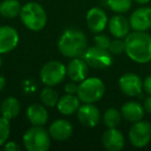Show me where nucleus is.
<instances>
[{"mask_svg": "<svg viewBox=\"0 0 151 151\" xmlns=\"http://www.w3.org/2000/svg\"><path fill=\"white\" fill-rule=\"evenodd\" d=\"M125 53L134 62L144 64L151 61V35L146 31H134L125 38Z\"/></svg>", "mask_w": 151, "mask_h": 151, "instance_id": "obj_1", "label": "nucleus"}, {"mask_svg": "<svg viewBox=\"0 0 151 151\" xmlns=\"http://www.w3.org/2000/svg\"><path fill=\"white\" fill-rule=\"evenodd\" d=\"M88 48L85 33L77 28H67L58 40V50L67 58L83 57Z\"/></svg>", "mask_w": 151, "mask_h": 151, "instance_id": "obj_2", "label": "nucleus"}, {"mask_svg": "<svg viewBox=\"0 0 151 151\" xmlns=\"http://www.w3.org/2000/svg\"><path fill=\"white\" fill-rule=\"evenodd\" d=\"M21 21L31 31H40L47 25V13L37 2H28L24 4L20 13Z\"/></svg>", "mask_w": 151, "mask_h": 151, "instance_id": "obj_3", "label": "nucleus"}, {"mask_svg": "<svg viewBox=\"0 0 151 151\" xmlns=\"http://www.w3.org/2000/svg\"><path fill=\"white\" fill-rule=\"evenodd\" d=\"M105 91V83L101 79L91 77L80 82L77 95L82 103L95 104L103 99Z\"/></svg>", "mask_w": 151, "mask_h": 151, "instance_id": "obj_4", "label": "nucleus"}, {"mask_svg": "<svg viewBox=\"0 0 151 151\" xmlns=\"http://www.w3.org/2000/svg\"><path fill=\"white\" fill-rule=\"evenodd\" d=\"M51 136L42 126H32L23 136V144L28 151H47L51 146Z\"/></svg>", "mask_w": 151, "mask_h": 151, "instance_id": "obj_5", "label": "nucleus"}, {"mask_svg": "<svg viewBox=\"0 0 151 151\" xmlns=\"http://www.w3.org/2000/svg\"><path fill=\"white\" fill-rule=\"evenodd\" d=\"M66 67L60 61H49L42 67L40 77L46 86L54 87L63 82L66 77Z\"/></svg>", "mask_w": 151, "mask_h": 151, "instance_id": "obj_6", "label": "nucleus"}, {"mask_svg": "<svg viewBox=\"0 0 151 151\" xmlns=\"http://www.w3.org/2000/svg\"><path fill=\"white\" fill-rule=\"evenodd\" d=\"M83 58L89 67L96 69L107 68L113 63V54L107 49H101L96 46L88 47L83 55Z\"/></svg>", "mask_w": 151, "mask_h": 151, "instance_id": "obj_7", "label": "nucleus"}, {"mask_svg": "<svg viewBox=\"0 0 151 151\" xmlns=\"http://www.w3.org/2000/svg\"><path fill=\"white\" fill-rule=\"evenodd\" d=\"M128 139L132 146L143 148L151 141V124L144 120L134 122L129 128Z\"/></svg>", "mask_w": 151, "mask_h": 151, "instance_id": "obj_8", "label": "nucleus"}, {"mask_svg": "<svg viewBox=\"0 0 151 151\" xmlns=\"http://www.w3.org/2000/svg\"><path fill=\"white\" fill-rule=\"evenodd\" d=\"M119 88L127 96H139L144 89V82L138 75L132 73H124L119 79Z\"/></svg>", "mask_w": 151, "mask_h": 151, "instance_id": "obj_9", "label": "nucleus"}, {"mask_svg": "<svg viewBox=\"0 0 151 151\" xmlns=\"http://www.w3.org/2000/svg\"><path fill=\"white\" fill-rule=\"evenodd\" d=\"M109 23V19L105 11L99 7H92L87 12L86 24L91 32L101 33L106 29Z\"/></svg>", "mask_w": 151, "mask_h": 151, "instance_id": "obj_10", "label": "nucleus"}, {"mask_svg": "<svg viewBox=\"0 0 151 151\" xmlns=\"http://www.w3.org/2000/svg\"><path fill=\"white\" fill-rule=\"evenodd\" d=\"M77 117L82 125L86 127H95L101 120V113L94 104L83 103L77 111Z\"/></svg>", "mask_w": 151, "mask_h": 151, "instance_id": "obj_11", "label": "nucleus"}, {"mask_svg": "<svg viewBox=\"0 0 151 151\" xmlns=\"http://www.w3.org/2000/svg\"><path fill=\"white\" fill-rule=\"evenodd\" d=\"M130 28L134 31H147L151 28V7L137 9L129 17Z\"/></svg>", "mask_w": 151, "mask_h": 151, "instance_id": "obj_12", "label": "nucleus"}, {"mask_svg": "<svg viewBox=\"0 0 151 151\" xmlns=\"http://www.w3.org/2000/svg\"><path fill=\"white\" fill-rule=\"evenodd\" d=\"M89 65L83 57L71 58L66 66V75L73 82L80 83L88 77Z\"/></svg>", "mask_w": 151, "mask_h": 151, "instance_id": "obj_13", "label": "nucleus"}, {"mask_svg": "<svg viewBox=\"0 0 151 151\" xmlns=\"http://www.w3.org/2000/svg\"><path fill=\"white\" fill-rule=\"evenodd\" d=\"M19 44V33L12 26H0V54H6Z\"/></svg>", "mask_w": 151, "mask_h": 151, "instance_id": "obj_14", "label": "nucleus"}, {"mask_svg": "<svg viewBox=\"0 0 151 151\" xmlns=\"http://www.w3.org/2000/svg\"><path fill=\"white\" fill-rule=\"evenodd\" d=\"M101 143L105 149L109 151H120L125 144L124 136L117 127L108 128L101 137Z\"/></svg>", "mask_w": 151, "mask_h": 151, "instance_id": "obj_15", "label": "nucleus"}, {"mask_svg": "<svg viewBox=\"0 0 151 151\" xmlns=\"http://www.w3.org/2000/svg\"><path fill=\"white\" fill-rule=\"evenodd\" d=\"M73 132V124L65 119H57L49 127V134L55 141H66Z\"/></svg>", "mask_w": 151, "mask_h": 151, "instance_id": "obj_16", "label": "nucleus"}, {"mask_svg": "<svg viewBox=\"0 0 151 151\" xmlns=\"http://www.w3.org/2000/svg\"><path fill=\"white\" fill-rule=\"evenodd\" d=\"M108 28H109L110 33L115 38H123L124 40L129 34V20H127L125 17L118 14V15L114 16L109 20Z\"/></svg>", "mask_w": 151, "mask_h": 151, "instance_id": "obj_17", "label": "nucleus"}, {"mask_svg": "<svg viewBox=\"0 0 151 151\" xmlns=\"http://www.w3.org/2000/svg\"><path fill=\"white\" fill-rule=\"evenodd\" d=\"M27 119L34 126H44L49 119V113L46 107L40 104H33L27 108L26 111Z\"/></svg>", "mask_w": 151, "mask_h": 151, "instance_id": "obj_18", "label": "nucleus"}, {"mask_svg": "<svg viewBox=\"0 0 151 151\" xmlns=\"http://www.w3.org/2000/svg\"><path fill=\"white\" fill-rule=\"evenodd\" d=\"M120 111H121L122 117L126 121L132 122V123L142 120L145 114V109L143 105L134 101H126L125 104H123Z\"/></svg>", "mask_w": 151, "mask_h": 151, "instance_id": "obj_19", "label": "nucleus"}, {"mask_svg": "<svg viewBox=\"0 0 151 151\" xmlns=\"http://www.w3.org/2000/svg\"><path fill=\"white\" fill-rule=\"evenodd\" d=\"M81 106V101L78 95L67 94L65 93L61 97H59V101L57 103V110L62 115L68 116L73 115V113H77L78 109Z\"/></svg>", "mask_w": 151, "mask_h": 151, "instance_id": "obj_20", "label": "nucleus"}, {"mask_svg": "<svg viewBox=\"0 0 151 151\" xmlns=\"http://www.w3.org/2000/svg\"><path fill=\"white\" fill-rule=\"evenodd\" d=\"M21 111V105L20 101L16 97L9 96L2 101L0 105V114L4 118L12 120L19 115Z\"/></svg>", "mask_w": 151, "mask_h": 151, "instance_id": "obj_21", "label": "nucleus"}, {"mask_svg": "<svg viewBox=\"0 0 151 151\" xmlns=\"http://www.w3.org/2000/svg\"><path fill=\"white\" fill-rule=\"evenodd\" d=\"M21 4L18 0H3L0 3V15L5 19H14L21 13Z\"/></svg>", "mask_w": 151, "mask_h": 151, "instance_id": "obj_22", "label": "nucleus"}, {"mask_svg": "<svg viewBox=\"0 0 151 151\" xmlns=\"http://www.w3.org/2000/svg\"><path fill=\"white\" fill-rule=\"evenodd\" d=\"M121 119H122L121 111H119L116 108H109V109H107L103 117L104 123H105V125L108 128L117 127L120 122H121Z\"/></svg>", "mask_w": 151, "mask_h": 151, "instance_id": "obj_23", "label": "nucleus"}, {"mask_svg": "<svg viewBox=\"0 0 151 151\" xmlns=\"http://www.w3.org/2000/svg\"><path fill=\"white\" fill-rule=\"evenodd\" d=\"M40 101L42 103V105L49 108H53L55 106H57V103L59 101V94L57 93V91L55 89H53V87L51 86H46L40 92Z\"/></svg>", "mask_w": 151, "mask_h": 151, "instance_id": "obj_24", "label": "nucleus"}, {"mask_svg": "<svg viewBox=\"0 0 151 151\" xmlns=\"http://www.w3.org/2000/svg\"><path fill=\"white\" fill-rule=\"evenodd\" d=\"M107 5L116 14H125L132 9V0H107Z\"/></svg>", "mask_w": 151, "mask_h": 151, "instance_id": "obj_25", "label": "nucleus"}, {"mask_svg": "<svg viewBox=\"0 0 151 151\" xmlns=\"http://www.w3.org/2000/svg\"><path fill=\"white\" fill-rule=\"evenodd\" d=\"M11 134V123L9 120L0 116V147H2L7 142Z\"/></svg>", "mask_w": 151, "mask_h": 151, "instance_id": "obj_26", "label": "nucleus"}, {"mask_svg": "<svg viewBox=\"0 0 151 151\" xmlns=\"http://www.w3.org/2000/svg\"><path fill=\"white\" fill-rule=\"evenodd\" d=\"M109 51L113 55L122 54L123 52H125V40L123 38H115L114 40H111Z\"/></svg>", "mask_w": 151, "mask_h": 151, "instance_id": "obj_27", "label": "nucleus"}, {"mask_svg": "<svg viewBox=\"0 0 151 151\" xmlns=\"http://www.w3.org/2000/svg\"><path fill=\"white\" fill-rule=\"evenodd\" d=\"M94 40V44L96 47L101 49H107L109 50L110 44H111V40H110L109 36H107L106 34H101V33H96V35L93 38Z\"/></svg>", "mask_w": 151, "mask_h": 151, "instance_id": "obj_28", "label": "nucleus"}, {"mask_svg": "<svg viewBox=\"0 0 151 151\" xmlns=\"http://www.w3.org/2000/svg\"><path fill=\"white\" fill-rule=\"evenodd\" d=\"M78 87H79V85L77 84V83L71 81V82L65 84L64 91L67 94H77V92H78Z\"/></svg>", "mask_w": 151, "mask_h": 151, "instance_id": "obj_29", "label": "nucleus"}, {"mask_svg": "<svg viewBox=\"0 0 151 151\" xmlns=\"http://www.w3.org/2000/svg\"><path fill=\"white\" fill-rule=\"evenodd\" d=\"M3 149H4L5 151H19V150H21V147L16 142H14V141H9V142L7 141V142L3 145Z\"/></svg>", "mask_w": 151, "mask_h": 151, "instance_id": "obj_30", "label": "nucleus"}, {"mask_svg": "<svg viewBox=\"0 0 151 151\" xmlns=\"http://www.w3.org/2000/svg\"><path fill=\"white\" fill-rule=\"evenodd\" d=\"M144 90L148 93V95H151V75H149L144 81Z\"/></svg>", "mask_w": 151, "mask_h": 151, "instance_id": "obj_31", "label": "nucleus"}, {"mask_svg": "<svg viewBox=\"0 0 151 151\" xmlns=\"http://www.w3.org/2000/svg\"><path fill=\"white\" fill-rule=\"evenodd\" d=\"M143 107H144V109H145V112L151 114V95L147 96L146 99H144V105H143Z\"/></svg>", "mask_w": 151, "mask_h": 151, "instance_id": "obj_32", "label": "nucleus"}, {"mask_svg": "<svg viewBox=\"0 0 151 151\" xmlns=\"http://www.w3.org/2000/svg\"><path fill=\"white\" fill-rule=\"evenodd\" d=\"M5 84H6V80L4 79V77H3V76H0V91L4 88Z\"/></svg>", "mask_w": 151, "mask_h": 151, "instance_id": "obj_33", "label": "nucleus"}, {"mask_svg": "<svg viewBox=\"0 0 151 151\" xmlns=\"http://www.w3.org/2000/svg\"><path fill=\"white\" fill-rule=\"evenodd\" d=\"M134 1L139 4H146V3L150 2V0H134Z\"/></svg>", "mask_w": 151, "mask_h": 151, "instance_id": "obj_34", "label": "nucleus"}, {"mask_svg": "<svg viewBox=\"0 0 151 151\" xmlns=\"http://www.w3.org/2000/svg\"><path fill=\"white\" fill-rule=\"evenodd\" d=\"M2 65V58H1V54H0V67Z\"/></svg>", "mask_w": 151, "mask_h": 151, "instance_id": "obj_35", "label": "nucleus"}, {"mask_svg": "<svg viewBox=\"0 0 151 151\" xmlns=\"http://www.w3.org/2000/svg\"><path fill=\"white\" fill-rule=\"evenodd\" d=\"M150 62H151V61H150ZM150 67H151V64H150Z\"/></svg>", "mask_w": 151, "mask_h": 151, "instance_id": "obj_36", "label": "nucleus"}]
</instances>
